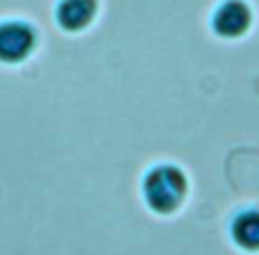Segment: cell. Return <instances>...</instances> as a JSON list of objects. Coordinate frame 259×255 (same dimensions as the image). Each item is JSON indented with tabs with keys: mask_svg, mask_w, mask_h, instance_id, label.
Wrapping results in <instances>:
<instances>
[{
	"mask_svg": "<svg viewBox=\"0 0 259 255\" xmlns=\"http://www.w3.org/2000/svg\"><path fill=\"white\" fill-rule=\"evenodd\" d=\"M251 8L245 0H225L212 14V28L219 36L237 38L251 26Z\"/></svg>",
	"mask_w": 259,
	"mask_h": 255,
	"instance_id": "3",
	"label": "cell"
},
{
	"mask_svg": "<svg viewBox=\"0 0 259 255\" xmlns=\"http://www.w3.org/2000/svg\"><path fill=\"white\" fill-rule=\"evenodd\" d=\"M142 192L144 200L154 212L170 215L184 202L188 182L180 168L172 164H158L144 176Z\"/></svg>",
	"mask_w": 259,
	"mask_h": 255,
	"instance_id": "1",
	"label": "cell"
},
{
	"mask_svg": "<svg viewBox=\"0 0 259 255\" xmlns=\"http://www.w3.org/2000/svg\"><path fill=\"white\" fill-rule=\"evenodd\" d=\"M97 12V0H61L57 4L55 16L63 30L77 32L83 30Z\"/></svg>",
	"mask_w": 259,
	"mask_h": 255,
	"instance_id": "4",
	"label": "cell"
},
{
	"mask_svg": "<svg viewBox=\"0 0 259 255\" xmlns=\"http://www.w3.org/2000/svg\"><path fill=\"white\" fill-rule=\"evenodd\" d=\"M36 45V32L28 22L4 20L0 22V63L24 61Z\"/></svg>",
	"mask_w": 259,
	"mask_h": 255,
	"instance_id": "2",
	"label": "cell"
},
{
	"mask_svg": "<svg viewBox=\"0 0 259 255\" xmlns=\"http://www.w3.org/2000/svg\"><path fill=\"white\" fill-rule=\"evenodd\" d=\"M231 237L245 251H259V210H243L231 223Z\"/></svg>",
	"mask_w": 259,
	"mask_h": 255,
	"instance_id": "5",
	"label": "cell"
}]
</instances>
